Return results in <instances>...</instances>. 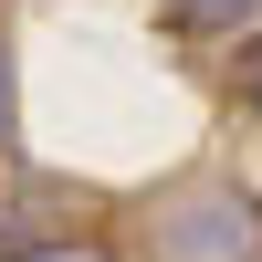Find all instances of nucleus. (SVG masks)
<instances>
[{
	"label": "nucleus",
	"instance_id": "1",
	"mask_svg": "<svg viewBox=\"0 0 262 262\" xmlns=\"http://www.w3.org/2000/svg\"><path fill=\"white\" fill-rule=\"evenodd\" d=\"M147 252L158 262H262V200L231 179H189L147 210Z\"/></svg>",
	"mask_w": 262,
	"mask_h": 262
},
{
	"label": "nucleus",
	"instance_id": "2",
	"mask_svg": "<svg viewBox=\"0 0 262 262\" xmlns=\"http://www.w3.org/2000/svg\"><path fill=\"white\" fill-rule=\"evenodd\" d=\"M252 11H262V0H179V21H189V32H242Z\"/></svg>",
	"mask_w": 262,
	"mask_h": 262
},
{
	"label": "nucleus",
	"instance_id": "3",
	"mask_svg": "<svg viewBox=\"0 0 262 262\" xmlns=\"http://www.w3.org/2000/svg\"><path fill=\"white\" fill-rule=\"evenodd\" d=\"M231 95H242V105H252V116H262V32L242 42V53H231Z\"/></svg>",
	"mask_w": 262,
	"mask_h": 262
},
{
	"label": "nucleus",
	"instance_id": "4",
	"mask_svg": "<svg viewBox=\"0 0 262 262\" xmlns=\"http://www.w3.org/2000/svg\"><path fill=\"white\" fill-rule=\"evenodd\" d=\"M21 262H116V252H95V242H42V252H21Z\"/></svg>",
	"mask_w": 262,
	"mask_h": 262
},
{
	"label": "nucleus",
	"instance_id": "5",
	"mask_svg": "<svg viewBox=\"0 0 262 262\" xmlns=\"http://www.w3.org/2000/svg\"><path fill=\"white\" fill-rule=\"evenodd\" d=\"M0 137H11V42H0Z\"/></svg>",
	"mask_w": 262,
	"mask_h": 262
}]
</instances>
